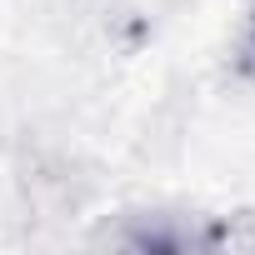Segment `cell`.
I'll return each mask as SVG.
<instances>
[{
  "label": "cell",
  "mask_w": 255,
  "mask_h": 255,
  "mask_svg": "<svg viewBox=\"0 0 255 255\" xmlns=\"http://www.w3.org/2000/svg\"><path fill=\"white\" fill-rule=\"evenodd\" d=\"M125 250H165V255H185V250H205V255H240L255 250V210H235V215H130V225L110 235Z\"/></svg>",
  "instance_id": "obj_1"
},
{
  "label": "cell",
  "mask_w": 255,
  "mask_h": 255,
  "mask_svg": "<svg viewBox=\"0 0 255 255\" xmlns=\"http://www.w3.org/2000/svg\"><path fill=\"white\" fill-rule=\"evenodd\" d=\"M230 65L240 80H255V0H245V15H240V30L230 45Z\"/></svg>",
  "instance_id": "obj_2"
}]
</instances>
